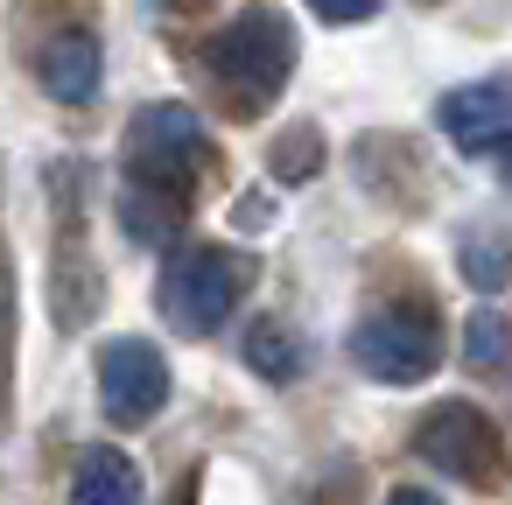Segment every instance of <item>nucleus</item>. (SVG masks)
<instances>
[{
	"label": "nucleus",
	"mask_w": 512,
	"mask_h": 505,
	"mask_svg": "<svg viewBox=\"0 0 512 505\" xmlns=\"http://www.w3.org/2000/svg\"><path fill=\"white\" fill-rule=\"evenodd\" d=\"M295 57H302L295 22H288L281 8H267V0H246V8L211 36L204 71H211V85L225 92V106L253 120V113H267V106L281 99V85L295 78Z\"/></svg>",
	"instance_id": "f257e3e1"
},
{
	"label": "nucleus",
	"mask_w": 512,
	"mask_h": 505,
	"mask_svg": "<svg viewBox=\"0 0 512 505\" xmlns=\"http://www.w3.org/2000/svg\"><path fill=\"white\" fill-rule=\"evenodd\" d=\"M246 281H253V267H246L239 253H225V246H183V253L162 260L155 309H162L169 330H183V337H211V330L239 309Z\"/></svg>",
	"instance_id": "f03ea898"
},
{
	"label": "nucleus",
	"mask_w": 512,
	"mask_h": 505,
	"mask_svg": "<svg viewBox=\"0 0 512 505\" xmlns=\"http://www.w3.org/2000/svg\"><path fill=\"white\" fill-rule=\"evenodd\" d=\"M407 449H414L428 470H442V477H456V484H470V491H491V484L505 477V435H498V421H491L477 400H435V407L414 421Z\"/></svg>",
	"instance_id": "7ed1b4c3"
},
{
	"label": "nucleus",
	"mask_w": 512,
	"mask_h": 505,
	"mask_svg": "<svg viewBox=\"0 0 512 505\" xmlns=\"http://www.w3.org/2000/svg\"><path fill=\"white\" fill-rule=\"evenodd\" d=\"M351 365L379 386H421L442 365V323L428 302H386L351 330Z\"/></svg>",
	"instance_id": "20e7f679"
},
{
	"label": "nucleus",
	"mask_w": 512,
	"mask_h": 505,
	"mask_svg": "<svg viewBox=\"0 0 512 505\" xmlns=\"http://www.w3.org/2000/svg\"><path fill=\"white\" fill-rule=\"evenodd\" d=\"M204 155H211L204 120H197L190 106H176V99L141 106V113L127 120V176H141V183H162V190L190 197Z\"/></svg>",
	"instance_id": "39448f33"
},
{
	"label": "nucleus",
	"mask_w": 512,
	"mask_h": 505,
	"mask_svg": "<svg viewBox=\"0 0 512 505\" xmlns=\"http://www.w3.org/2000/svg\"><path fill=\"white\" fill-rule=\"evenodd\" d=\"M99 407L113 428H148L169 407V358L148 337H106L99 351Z\"/></svg>",
	"instance_id": "423d86ee"
},
{
	"label": "nucleus",
	"mask_w": 512,
	"mask_h": 505,
	"mask_svg": "<svg viewBox=\"0 0 512 505\" xmlns=\"http://www.w3.org/2000/svg\"><path fill=\"white\" fill-rule=\"evenodd\" d=\"M435 127H442L463 155H505V148H512V85H505V78H484V85L442 92Z\"/></svg>",
	"instance_id": "0eeeda50"
},
{
	"label": "nucleus",
	"mask_w": 512,
	"mask_h": 505,
	"mask_svg": "<svg viewBox=\"0 0 512 505\" xmlns=\"http://www.w3.org/2000/svg\"><path fill=\"white\" fill-rule=\"evenodd\" d=\"M36 78H43V92H50L57 106H92V99H99V78H106L99 36H92V29H57V36H43Z\"/></svg>",
	"instance_id": "6e6552de"
},
{
	"label": "nucleus",
	"mask_w": 512,
	"mask_h": 505,
	"mask_svg": "<svg viewBox=\"0 0 512 505\" xmlns=\"http://www.w3.org/2000/svg\"><path fill=\"white\" fill-rule=\"evenodd\" d=\"M190 197H176V190H162V183H141V176H127L120 183V225H127V239H141V246H169L176 232H183V211Z\"/></svg>",
	"instance_id": "1a4fd4ad"
},
{
	"label": "nucleus",
	"mask_w": 512,
	"mask_h": 505,
	"mask_svg": "<svg viewBox=\"0 0 512 505\" xmlns=\"http://www.w3.org/2000/svg\"><path fill=\"white\" fill-rule=\"evenodd\" d=\"M71 505H148L134 456H120V449H85L78 470H71Z\"/></svg>",
	"instance_id": "9d476101"
},
{
	"label": "nucleus",
	"mask_w": 512,
	"mask_h": 505,
	"mask_svg": "<svg viewBox=\"0 0 512 505\" xmlns=\"http://www.w3.org/2000/svg\"><path fill=\"white\" fill-rule=\"evenodd\" d=\"M456 267H463V281L484 288V295L505 288V281H512V232L491 225V218L463 225V232H456Z\"/></svg>",
	"instance_id": "9b49d317"
},
{
	"label": "nucleus",
	"mask_w": 512,
	"mask_h": 505,
	"mask_svg": "<svg viewBox=\"0 0 512 505\" xmlns=\"http://www.w3.org/2000/svg\"><path fill=\"white\" fill-rule=\"evenodd\" d=\"M246 365L260 372V379H274V386H288V379H302V365H309V351H302V337L288 330V323H274V316H260L253 330H246Z\"/></svg>",
	"instance_id": "f8f14e48"
},
{
	"label": "nucleus",
	"mask_w": 512,
	"mask_h": 505,
	"mask_svg": "<svg viewBox=\"0 0 512 505\" xmlns=\"http://www.w3.org/2000/svg\"><path fill=\"white\" fill-rule=\"evenodd\" d=\"M316 162H323V134H316V127H288V134H274V148H267V169H274L281 183H309Z\"/></svg>",
	"instance_id": "ddd939ff"
},
{
	"label": "nucleus",
	"mask_w": 512,
	"mask_h": 505,
	"mask_svg": "<svg viewBox=\"0 0 512 505\" xmlns=\"http://www.w3.org/2000/svg\"><path fill=\"white\" fill-rule=\"evenodd\" d=\"M505 351H512V323H505L498 309H477V316L463 323V358H470L477 372H491V365H505Z\"/></svg>",
	"instance_id": "4468645a"
},
{
	"label": "nucleus",
	"mask_w": 512,
	"mask_h": 505,
	"mask_svg": "<svg viewBox=\"0 0 512 505\" xmlns=\"http://www.w3.org/2000/svg\"><path fill=\"white\" fill-rule=\"evenodd\" d=\"M309 15L330 22V29H344V22H372V15H379V0H309Z\"/></svg>",
	"instance_id": "2eb2a0df"
},
{
	"label": "nucleus",
	"mask_w": 512,
	"mask_h": 505,
	"mask_svg": "<svg viewBox=\"0 0 512 505\" xmlns=\"http://www.w3.org/2000/svg\"><path fill=\"white\" fill-rule=\"evenodd\" d=\"M386 505H442V498L421 491V484H400V491H386Z\"/></svg>",
	"instance_id": "dca6fc26"
},
{
	"label": "nucleus",
	"mask_w": 512,
	"mask_h": 505,
	"mask_svg": "<svg viewBox=\"0 0 512 505\" xmlns=\"http://www.w3.org/2000/svg\"><path fill=\"white\" fill-rule=\"evenodd\" d=\"M498 169H505V176H512V148H505V155H498Z\"/></svg>",
	"instance_id": "f3484780"
},
{
	"label": "nucleus",
	"mask_w": 512,
	"mask_h": 505,
	"mask_svg": "<svg viewBox=\"0 0 512 505\" xmlns=\"http://www.w3.org/2000/svg\"><path fill=\"white\" fill-rule=\"evenodd\" d=\"M169 8H190V0H169Z\"/></svg>",
	"instance_id": "a211bd4d"
}]
</instances>
